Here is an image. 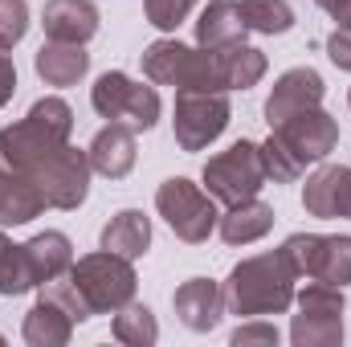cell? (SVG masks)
<instances>
[{"instance_id": "cell-1", "label": "cell", "mask_w": 351, "mask_h": 347, "mask_svg": "<svg viewBox=\"0 0 351 347\" xmlns=\"http://www.w3.org/2000/svg\"><path fill=\"white\" fill-rule=\"evenodd\" d=\"M294 282L298 274L282 250H269L258 258L237 261L225 278V311L241 319H265V315H286L294 307Z\"/></svg>"}, {"instance_id": "cell-2", "label": "cell", "mask_w": 351, "mask_h": 347, "mask_svg": "<svg viewBox=\"0 0 351 347\" xmlns=\"http://www.w3.org/2000/svg\"><path fill=\"white\" fill-rule=\"evenodd\" d=\"M74 135V110L66 98H37L25 119L0 127V160L16 172H29L41 156L70 143Z\"/></svg>"}, {"instance_id": "cell-3", "label": "cell", "mask_w": 351, "mask_h": 347, "mask_svg": "<svg viewBox=\"0 0 351 347\" xmlns=\"http://www.w3.org/2000/svg\"><path fill=\"white\" fill-rule=\"evenodd\" d=\"M70 265H74V241L58 229H45L25 246H8V254L0 258V294L16 298L41 290L45 282L70 274Z\"/></svg>"}, {"instance_id": "cell-4", "label": "cell", "mask_w": 351, "mask_h": 347, "mask_svg": "<svg viewBox=\"0 0 351 347\" xmlns=\"http://www.w3.org/2000/svg\"><path fill=\"white\" fill-rule=\"evenodd\" d=\"M143 78L152 86H176V90H221L217 82V53L213 49H192L176 37H160L143 49ZM225 94V90H221Z\"/></svg>"}, {"instance_id": "cell-5", "label": "cell", "mask_w": 351, "mask_h": 347, "mask_svg": "<svg viewBox=\"0 0 351 347\" xmlns=\"http://www.w3.org/2000/svg\"><path fill=\"white\" fill-rule=\"evenodd\" d=\"M294 323H290V344L294 347H339L343 344V311H348V298H343V286L335 282H319L311 278L298 294H294Z\"/></svg>"}, {"instance_id": "cell-6", "label": "cell", "mask_w": 351, "mask_h": 347, "mask_svg": "<svg viewBox=\"0 0 351 347\" xmlns=\"http://www.w3.org/2000/svg\"><path fill=\"white\" fill-rule=\"evenodd\" d=\"M90 106L98 119L106 123H127L131 131H152L160 123V90L143 86L135 78H127L123 70H106L98 74V82L90 86Z\"/></svg>"}, {"instance_id": "cell-7", "label": "cell", "mask_w": 351, "mask_h": 347, "mask_svg": "<svg viewBox=\"0 0 351 347\" xmlns=\"http://www.w3.org/2000/svg\"><path fill=\"white\" fill-rule=\"evenodd\" d=\"M204 192L217 200V204H241V200H254L265 188V164H262V147L254 139H237L233 147L217 152L208 164H204Z\"/></svg>"}, {"instance_id": "cell-8", "label": "cell", "mask_w": 351, "mask_h": 347, "mask_svg": "<svg viewBox=\"0 0 351 347\" xmlns=\"http://www.w3.org/2000/svg\"><path fill=\"white\" fill-rule=\"evenodd\" d=\"M70 278L78 282V290L86 294L90 311L94 315H114L123 311L127 302H135V265L131 258H119L110 250H98V254H86L70 265Z\"/></svg>"}, {"instance_id": "cell-9", "label": "cell", "mask_w": 351, "mask_h": 347, "mask_svg": "<svg viewBox=\"0 0 351 347\" xmlns=\"http://www.w3.org/2000/svg\"><path fill=\"white\" fill-rule=\"evenodd\" d=\"M156 213L168 221V229H172L180 241H188V246L208 241V233L221 221L217 200L200 184H192L188 176H172V180H164L156 188Z\"/></svg>"}, {"instance_id": "cell-10", "label": "cell", "mask_w": 351, "mask_h": 347, "mask_svg": "<svg viewBox=\"0 0 351 347\" xmlns=\"http://www.w3.org/2000/svg\"><path fill=\"white\" fill-rule=\"evenodd\" d=\"M25 176H33V184L41 188V196H45V204H49V208L70 213V208L86 204L94 168H90V156L82 152V147L62 143V147H53L49 156H41V160H37Z\"/></svg>"}, {"instance_id": "cell-11", "label": "cell", "mask_w": 351, "mask_h": 347, "mask_svg": "<svg viewBox=\"0 0 351 347\" xmlns=\"http://www.w3.org/2000/svg\"><path fill=\"white\" fill-rule=\"evenodd\" d=\"M172 131L180 152H204L217 143L233 119V106L221 90H176Z\"/></svg>"}, {"instance_id": "cell-12", "label": "cell", "mask_w": 351, "mask_h": 347, "mask_svg": "<svg viewBox=\"0 0 351 347\" xmlns=\"http://www.w3.org/2000/svg\"><path fill=\"white\" fill-rule=\"evenodd\" d=\"M282 254L298 278H319V282H351V237L343 233H290L282 241Z\"/></svg>"}, {"instance_id": "cell-13", "label": "cell", "mask_w": 351, "mask_h": 347, "mask_svg": "<svg viewBox=\"0 0 351 347\" xmlns=\"http://www.w3.org/2000/svg\"><path fill=\"white\" fill-rule=\"evenodd\" d=\"M302 164H323L335 147H339V123L323 110V106H311V110H298L290 119H282L278 127H269Z\"/></svg>"}, {"instance_id": "cell-14", "label": "cell", "mask_w": 351, "mask_h": 347, "mask_svg": "<svg viewBox=\"0 0 351 347\" xmlns=\"http://www.w3.org/2000/svg\"><path fill=\"white\" fill-rule=\"evenodd\" d=\"M172 311L188 331L208 335V331H217L221 319H225V286L213 282V278H188V282L176 286Z\"/></svg>"}, {"instance_id": "cell-15", "label": "cell", "mask_w": 351, "mask_h": 347, "mask_svg": "<svg viewBox=\"0 0 351 347\" xmlns=\"http://www.w3.org/2000/svg\"><path fill=\"white\" fill-rule=\"evenodd\" d=\"M302 208L319 221H351V168L327 164L306 176L302 184Z\"/></svg>"}, {"instance_id": "cell-16", "label": "cell", "mask_w": 351, "mask_h": 347, "mask_svg": "<svg viewBox=\"0 0 351 347\" xmlns=\"http://www.w3.org/2000/svg\"><path fill=\"white\" fill-rule=\"evenodd\" d=\"M323 94H327V86H323V74H319V70L294 66V70H286V74L274 82V90H269V98H265V123L278 127L282 119L319 106Z\"/></svg>"}, {"instance_id": "cell-17", "label": "cell", "mask_w": 351, "mask_h": 347, "mask_svg": "<svg viewBox=\"0 0 351 347\" xmlns=\"http://www.w3.org/2000/svg\"><path fill=\"white\" fill-rule=\"evenodd\" d=\"M98 25H102V16H98L94 0H45V8H41V29L49 41L86 45L98 33Z\"/></svg>"}, {"instance_id": "cell-18", "label": "cell", "mask_w": 351, "mask_h": 347, "mask_svg": "<svg viewBox=\"0 0 351 347\" xmlns=\"http://www.w3.org/2000/svg\"><path fill=\"white\" fill-rule=\"evenodd\" d=\"M90 168L106 180H123V176L135 168L139 160V147H135V131L127 123H106L86 147Z\"/></svg>"}, {"instance_id": "cell-19", "label": "cell", "mask_w": 351, "mask_h": 347, "mask_svg": "<svg viewBox=\"0 0 351 347\" xmlns=\"http://www.w3.org/2000/svg\"><path fill=\"white\" fill-rule=\"evenodd\" d=\"M250 33L245 16H241V4L237 0H208L196 16V45L200 49H229V45H241Z\"/></svg>"}, {"instance_id": "cell-20", "label": "cell", "mask_w": 351, "mask_h": 347, "mask_svg": "<svg viewBox=\"0 0 351 347\" xmlns=\"http://www.w3.org/2000/svg\"><path fill=\"white\" fill-rule=\"evenodd\" d=\"M45 196L33 184V176L16 172L0 160V225H29L45 213Z\"/></svg>"}, {"instance_id": "cell-21", "label": "cell", "mask_w": 351, "mask_h": 347, "mask_svg": "<svg viewBox=\"0 0 351 347\" xmlns=\"http://www.w3.org/2000/svg\"><path fill=\"white\" fill-rule=\"evenodd\" d=\"M33 70L45 86H78L90 74V53L74 41H49L45 37V45L33 58Z\"/></svg>"}, {"instance_id": "cell-22", "label": "cell", "mask_w": 351, "mask_h": 347, "mask_svg": "<svg viewBox=\"0 0 351 347\" xmlns=\"http://www.w3.org/2000/svg\"><path fill=\"white\" fill-rule=\"evenodd\" d=\"M98 250H110L119 258H143L152 250V217H143L139 208H119L102 233H98Z\"/></svg>"}, {"instance_id": "cell-23", "label": "cell", "mask_w": 351, "mask_h": 347, "mask_svg": "<svg viewBox=\"0 0 351 347\" xmlns=\"http://www.w3.org/2000/svg\"><path fill=\"white\" fill-rule=\"evenodd\" d=\"M217 229H221L225 246H254V241H262L265 233L274 229V208L265 200H258V196L241 200V204H229L221 213Z\"/></svg>"}, {"instance_id": "cell-24", "label": "cell", "mask_w": 351, "mask_h": 347, "mask_svg": "<svg viewBox=\"0 0 351 347\" xmlns=\"http://www.w3.org/2000/svg\"><path fill=\"white\" fill-rule=\"evenodd\" d=\"M217 53V82L221 90L229 94V90H250L258 86L265 78V53L262 49H254V45H229V49H213Z\"/></svg>"}, {"instance_id": "cell-25", "label": "cell", "mask_w": 351, "mask_h": 347, "mask_svg": "<svg viewBox=\"0 0 351 347\" xmlns=\"http://www.w3.org/2000/svg\"><path fill=\"white\" fill-rule=\"evenodd\" d=\"M21 335H25V344L29 347H66L70 344V335H74V319H70L58 302L37 298L33 311L25 315Z\"/></svg>"}, {"instance_id": "cell-26", "label": "cell", "mask_w": 351, "mask_h": 347, "mask_svg": "<svg viewBox=\"0 0 351 347\" xmlns=\"http://www.w3.org/2000/svg\"><path fill=\"white\" fill-rule=\"evenodd\" d=\"M110 331H114L119 344H127V347H152L160 339V323H156V315L143 302H127L123 311H114Z\"/></svg>"}, {"instance_id": "cell-27", "label": "cell", "mask_w": 351, "mask_h": 347, "mask_svg": "<svg viewBox=\"0 0 351 347\" xmlns=\"http://www.w3.org/2000/svg\"><path fill=\"white\" fill-rule=\"evenodd\" d=\"M241 16H245L250 33H262V37H282L294 29L290 0H241Z\"/></svg>"}, {"instance_id": "cell-28", "label": "cell", "mask_w": 351, "mask_h": 347, "mask_svg": "<svg viewBox=\"0 0 351 347\" xmlns=\"http://www.w3.org/2000/svg\"><path fill=\"white\" fill-rule=\"evenodd\" d=\"M258 147H262L265 180H274V184H294L298 176L306 172V164H302V160H298V156H294V152H290L278 135H274V131H269V139H265V143H258Z\"/></svg>"}, {"instance_id": "cell-29", "label": "cell", "mask_w": 351, "mask_h": 347, "mask_svg": "<svg viewBox=\"0 0 351 347\" xmlns=\"http://www.w3.org/2000/svg\"><path fill=\"white\" fill-rule=\"evenodd\" d=\"M192 8H196V0H143V16H147V25H156L160 33H176V29L188 21Z\"/></svg>"}, {"instance_id": "cell-30", "label": "cell", "mask_w": 351, "mask_h": 347, "mask_svg": "<svg viewBox=\"0 0 351 347\" xmlns=\"http://www.w3.org/2000/svg\"><path fill=\"white\" fill-rule=\"evenodd\" d=\"M29 33V4L25 0H0V49L21 45Z\"/></svg>"}, {"instance_id": "cell-31", "label": "cell", "mask_w": 351, "mask_h": 347, "mask_svg": "<svg viewBox=\"0 0 351 347\" xmlns=\"http://www.w3.org/2000/svg\"><path fill=\"white\" fill-rule=\"evenodd\" d=\"M278 339H282V331L274 327V323H265V319H245L237 331H233V347H278Z\"/></svg>"}, {"instance_id": "cell-32", "label": "cell", "mask_w": 351, "mask_h": 347, "mask_svg": "<svg viewBox=\"0 0 351 347\" xmlns=\"http://www.w3.org/2000/svg\"><path fill=\"white\" fill-rule=\"evenodd\" d=\"M327 58H331V66L351 74V29H335L327 37Z\"/></svg>"}, {"instance_id": "cell-33", "label": "cell", "mask_w": 351, "mask_h": 347, "mask_svg": "<svg viewBox=\"0 0 351 347\" xmlns=\"http://www.w3.org/2000/svg\"><path fill=\"white\" fill-rule=\"evenodd\" d=\"M16 94V66L8 58V49H0V106Z\"/></svg>"}, {"instance_id": "cell-34", "label": "cell", "mask_w": 351, "mask_h": 347, "mask_svg": "<svg viewBox=\"0 0 351 347\" xmlns=\"http://www.w3.org/2000/svg\"><path fill=\"white\" fill-rule=\"evenodd\" d=\"M319 8L335 21V29H351V0H319Z\"/></svg>"}, {"instance_id": "cell-35", "label": "cell", "mask_w": 351, "mask_h": 347, "mask_svg": "<svg viewBox=\"0 0 351 347\" xmlns=\"http://www.w3.org/2000/svg\"><path fill=\"white\" fill-rule=\"evenodd\" d=\"M8 246H12V241H8V237H4V233H0V258H4V254H8Z\"/></svg>"}, {"instance_id": "cell-36", "label": "cell", "mask_w": 351, "mask_h": 347, "mask_svg": "<svg viewBox=\"0 0 351 347\" xmlns=\"http://www.w3.org/2000/svg\"><path fill=\"white\" fill-rule=\"evenodd\" d=\"M348 106H351V90H348Z\"/></svg>"}, {"instance_id": "cell-37", "label": "cell", "mask_w": 351, "mask_h": 347, "mask_svg": "<svg viewBox=\"0 0 351 347\" xmlns=\"http://www.w3.org/2000/svg\"><path fill=\"white\" fill-rule=\"evenodd\" d=\"M0 344H4V335H0Z\"/></svg>"}, {"instance_id": "cell-38", "label": "cell", "mask_w": 351, "mask_h": 347, "mask_svg": "<svg viewBox=\"0 0 351 347\" xmlns=\"http://www.w3.org/2000/svg\"><path fill=\"white\" fill-rule=\"evenodd\" d=\"M315 4H319V0H315Z\"/></svg>"}]
</instances>
